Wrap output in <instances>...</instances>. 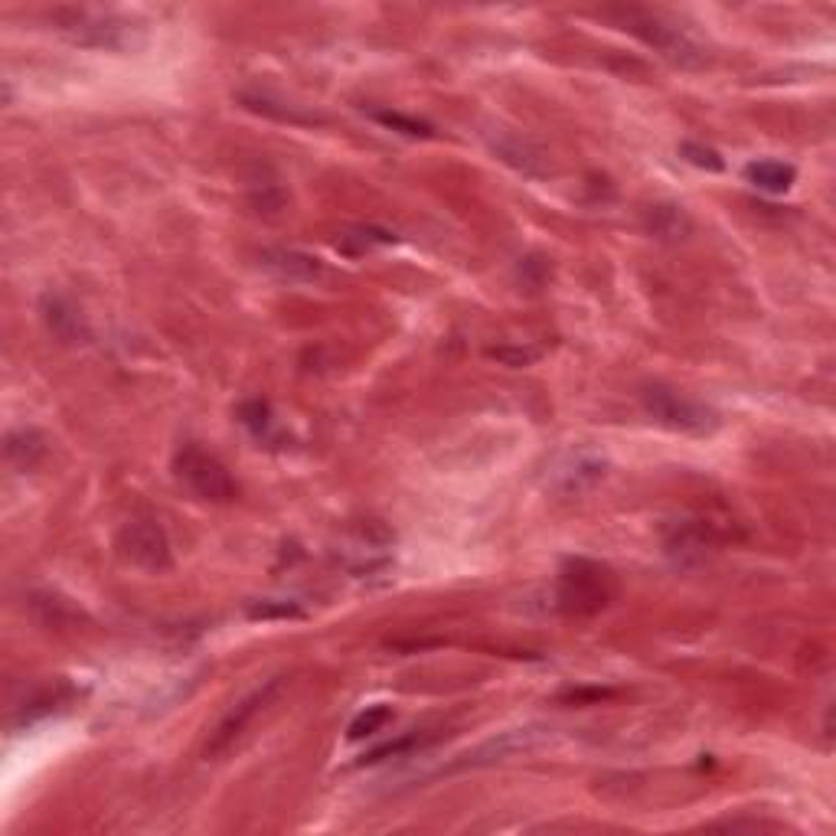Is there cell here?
I'll use <instances>...</instances> for the list:
<instances>
[{"label": "cell", "instance_id": "52a82bcc", "mask_svg": "<svg viewBox=\"0 0 836 836\" xmlns=\"http://www.w3.org/2000/svg\"><path fill=\"white\" fill-rule=\"evenodd\" d=\"M118 549L135 569H145L151 575L167 573L173 566L170 539L155 517H135L125 522L118 533Z\"/></svg>", "mask_w": 836, "mask_h": 836}, {"label": "cell", "instance_id": "44dd1931", "mask_svg": "<svg viewBox=\"0 0 836 836\" xmlns=\"http://www.w3.org/2000/svg\"><path fill=\"white\" fill-rule=\"evenodd\" d=\"M431 742H435V735L409 732V735H402V738H396V742H386V745L372 748L369 755H364L360 765H379V762H389V758H406L409 752H418V748H425V745H431Z\"/></svg>", "mask_w": 836, "mask_h": 836}, {"label": "cell", "instance_id": "8992f818", "mask_svg": "<svg viewBox=\"0 0 836 836\" xmlns=\"http://www.w3.org/2000/svg\"><path fill=\"white\" fill-rule=\"evenodd\" d=\"M281 686H285V677L261 679L259 686H252L239 703H232V709L216 723V729L209 732V742L207 748H203V755H207V758H222L229 748H236L239 738L249 732V726L259 719L261 713L271 706V699L281 693Z\"/></svg>", "mask_w": 836, "mask_h": 836}, {"label": "cell", "instance_id": "8fae6325", "mask_svg": "<svg viewBox=\"0 0 836 836\" xmlns=\"http://www.w3.org/2000/svg\"><path fill=\"white\" fill-rule=\"evenodd\" d=\"M716 546L713 539V526L699 520H679L667 529V539H664V549L667 556L677 563L679 569H693L706 559V553Z\"/></svg>", "mask_w": 836, "mask_h": 836}, {"label": "cell", "instance_id": "5bb4252c", "mask_svg": "<svg viewBox=\"0 0 836 836\" xmlns=\"http://www.w3.org/2000/svg\"><path fill=\"white\" fill-rule=\"evenodd\" d=\"M3 455L10 461V468L33 470L47 458V435L30 428V425L10 428L7 438H3Z\"/></svg>", "mask_w": 836, "mask_h": 836}, {"label": "cell", "instance_id": "2e32d148", "mask_svg": "<svg viewBox=\"0 0 836 836\" xmlns=\"http://www.w3.org/2000/svg\"><path fill=\"white\" fill-rule=\"evenodd\" d=\"M745 180L755 187V190H762V193H787L790 187H794V180H797V170L790 167V163H784V160H752L748 167H745Z\"/></svg>", "mask_w": 836, "mask_h": 836}, {"label": "cell", "instance_id": "6da1fadb", "mask_svg": "<svg viewBox=\"0 0 836 836\" xmlns=\"http://www.w3.org/2000/svg\"><path fill=\"white\" fill-rule=\"evenodd\" d=\"M618 585L615 573L591 559H569L556 578V608L569 618H588L611 605Z\"/></svg>", "mask_w": 836, "mask_h": 836}, {"label": "cell", "instance_id": "5b68a950", "mask_svg": "<svg viewBox=\"0 0 836 836\" xmlns=\"http://www.w3.org/2000/svg\"><path fill=\"white\" fill-rule=\"evenodd\" d=\"M173 477L180 487H187L203 504H232L239 497V484L232 480L229 468L193 441L177 448Z\"/></svg>", "mask_w": 836, "mask_h": 836}, {"label": "cell", "instance_id": "e0dca14e", "mask_svg": "<svg viewBox=\"0 0 836 836\" xmlns=\"http://www.w3.org/2000/svg\"><path fill=\"white\" fill-rule=\"evenodd\" d=\"M239 102L246 104L249 111L256 115H265V118H275V121H288V125H317L320 118L317 115H308L301 111L298 104L281 102V99H271L268 92H242Z\"/></svg>", "mask_w": 836, "mask_h": 836}, {"label": "cell", "instance_id": "7c38bea8", "mask_svg": "<svg viewBox=\"0 0 836 836\" xmlns=\"http://www.w3.org/2000/svg\"><path fill=\"white\" fill-rule=\"evenodd\" d=\"M40 317H43L47 330H50L56 340H62V344L79 347V344H89V340H92V330H89L86 317H82V311H79L66 295L47 291V295L40 298Z\"/></svg>", "mask_w": 836, "mask_h": 836}, {"label": "cell", "instance_id": "cb8c5ba5", "mask_svg": "<svg viewBox=\"0 0 836 836\" xmlns=\"http://www.w3.org/2000/svg\"><path fill=\"white\" fill-rule=\"evenodd\" d=\"M389 719H392V709L389 706H382V703H376V706H366L364 713L350 723V742H360L366 735H376V732H382L389 726Z\"/></svg>", "mask_w": 836, "mask_h": 836}, {"label": "cell", "instance_id": "484cf974", "mask_svg": "<svg viewBox=\"0 0 836 836\" xmlns=\"http://www.w3.org/2000/svg\"><path fill=\"white\" fill-rule=\"evenodd\" d=\"M487 357H494V360H500V364L520 369V366L536 364V360H539V350H536V347H520V344H507V347H490Z\"/></svg>", "mask_w": 836, "mask_h": 836}, {"label": "cell", "instance_id": "ac0fdd59", "mask_svg": "<svg viewBox=\"0 0 836 836\" xmlns=\"http://www.w3.org/2000/svg\"><path fill=\"white\" fill-rule=\"evenodd\" d=\"M69 699H72V686H66V683H56V686H43V689H37L30 699H23L17 726H30V723H37V719L50 716V713H56L59 706H66Z\"/></svg>", "mask_w": 836, "mask_h": 836}, {"label": "cell", "instance_id": "83f0119b", "mask_svg": "<svg viewBox=\"0 0 836 836\" xmlns=\"http://www.w3.org/2000/svg\"><path fill=\"white\" fill-rule=\"evenodd\" d=\"M520 275L526 278V285H529V288H539V285L549 278V261L539 259V256L520 259Z\"/></svg>", "mask_w": 836, "mask_h": 836}, {"label": "cell", "instance_id": "4316f807", "mask_svg": "<svg viewBox=\"0 0 836 836\" xmlns=\"http://www.w3.org/2000/svg\"><path fill=\"white\" fill-rule=\"evenodd\" d=\"M249 615L252 618H298L301 615V608L298 605H291V601H261L256 608H249Z\"/></svg>", "mask_w": 836, "mask_h": 836}, {"label": "cell", "instance_id": "ffe728a7", "mask_svg": "<svg viewBox=\"0 0 836 836\" xmlns=\"http://www.w3.org/2000/svg\"><path fill=\"white\" fill-rule=\"evenodd\" d=\"M382 128L396 131V135H406V138H435V128L428 121H418L412 115H402V111H389V108H372L369 111Z\"/></svg>", "mask_w": 836, "mask_h": 836}, {"label": "cell", "instance_id": "ba28073f", "mask_svg": "<svg viewBox=\"0 0 836 836\" xmlns=\"http://www.w3.org/2000/svg\"><path fill=\"white\" fill-rule=\"evenodd\" d=\"M605 474H608V461H605L598 451H591V448H569V451H563V455L549 465L546 480H549L553 490L573 497V494L591 490Z\"/></svg>", "mask_w": 836, "mask_h": 836}, {"label": "cell", "instance_id": "7402d4cb", "mask_svg": "<svg viewBox=\"0 0 836 836\" xmlns=\"http://www.w3.org/2000/svg\"><path fill=\"white\" fill-rule=\"evenodd\" d=\"M396 242V236L392 232H386V229H372V226H360V229H350L344 239H340V249L347 252V256H366V252H372L376 246H392Z\"/></svg>", "mask_w": 836, "mask_h": 836}, {"label": "cell", "instance_id": "7a4b0ae2", "mask_svg": "<svg viewBox=\"0 0 836 836\" xmlns=\"http://www.w3.org/2000/svg\"><path fill=\"white\" fill-rule=\"evenodd\" d=\"M52 23H56V30H59L69 43L86 47V50L121 52L138 43V27H135L131 20L118 17V13L66 7V10H56V13H52Z\"/></svg>", "mask_w": 836, "mask_h": 836}, {"label": "cell", "instance_id": "d4e9b609", "mask_svg": "<svg viewBox=\"0 0 836 836\" xmlns=\"http://www.w3.org/2000/svg\"><path fill=\"white\" fill-rule=\"evenodd\" d=\"M679 157H683L686 163L699 167V170H709V173L726 170V160H723V155H719L716 148L699 145V141H683V145H679Z\"/></svg>", "mask_w": 836, "mask_h": 836}, {"label": "cell", "instance_id": "277c9868", "mask_svg": "<svg viewBox=\"0 0 836 836\" xmlns=\"http://www.w3.org/2000/svg\"><path fill=\"white\" fill-rule=\"evenodd\" d=\"M640 409L654 418L657 425L670 428V431H683V435H713L719 428V416L716 409H709L706 402L683 396L679 389H670L664 382H650L637 392Z\"/></svg>", "mask_w": 836, "mask_h": 836}, {"label": "cell", "instance_id": "d6986e66", "mask_svg": "<svg viewBox=\"0 0 836 836\" xmlns=\"http://www.w3.org/2000/svg\"><path fill=\"white\" fill-rule=\"evenodd\" d=\"M27 608L33 611V618L40 621L43 627H69L79 615H76V608L66 601V598H59V595H50V591H30L27 595Z\"/></svg>", "mask_w": 836, "mask_h": 836}, {"label": "cell", "instance_id": "30bf717a", "mask_svg": "<svg viewBox=\"0 0 836 836\" xmlns=\"http://www.w3.org/2000/svg\"><path fill=\"white\" fill-rule=\"evenodd\" d=\"M487 145H490V151L500 157L507 167H514L517 173L529 177V180H543V177L553 173L549 155L539 145H533L529 138L517 135V131L494 128V131H487Z\"/></svg>", "mask_w": 836, "mask_h": 836}, {"label": "cell", "instance_id": "3957f363", "mask_svg": "<svg viewBox=\"0 0 836 836\" xmlns=\"http://www.w3.org/2000/svg\"><path fill=\"white\" fill-rule=\"evenodd\" d=\"M608 17H615L621 30H627L630 37H637L640 43H647L650 50H657L664 59H670V62H677V66L693 69V66H703V62H706L703 50L679 30L674 20H667L664 13L627 7V10H611Z\"/></svg>", "mask_w": 836, "mask_h": 836}, {"label": "cell", "instance_id": "4fadbf2b", "mask_svg": "<svg viewBox=\"0 0 836 836\" xmlns=\"http://www.w3.org/2000/svg\"><path fill=\"white\" fill-rule=\"evenodd\" d=\"M259 261L268 275H275L278 281H288V285H317L327 278L324 261L314 259L308 252H298V249H265Z\"/></svg>", "mask_w": 836, "mask_h": 836}, {"label": "cell", "instance_id": "9a60e30c", "mask_svg": "<svg viewBox=\"0 0 836 836\" xmlns=\"http://www.w3.org/2000/svg\"><path fill=\"white\" fill-rule=\"evenodd\" d=\"M644 229L660 242H679L693 232V219L677 203H654L644 209Z\"/></svg>", "mask_w": 836, "mask_h": 836}, {"label": "cell", "instance_id": "603a6c76", "mask_svg": "<svg viewBox=\"0 0 836 836\" xmlns=\"http://www.w3.org/2000/svg\"><path fill=\"white\" fill-rule=\"evenodd\" d=\"M239 421L256 435V438H268L271 435V428H275V418H271V406L265 402V399H246L242 406H239Z\"/></svg>", "mask_w": 836, "mask_h": 836}, {"label": "cell", "instance_id": "9c48e42d", "mask_svg": "<svg viewBox=\"0 0 836 836\" xmlns=\"http://www.w3.org/2000/svg\"><path fill=\"white\" fill-rule=\"evenodd\" d=\"M549 738V729L543 726H526V729H510L487 738L484 745H477L474 752L461 755V762H455L448 772H465V768H487V765H500L514 755L533 752L536 745H543Z\"/></svg>", "mask_w": 836, "mask_h": 836}]
</instances>
